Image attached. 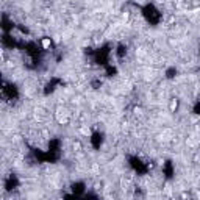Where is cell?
I'll list each match as a JSON object with an SVG mask.
<instances>
[{
    "label": "cell",
    "mask_w": 200,
    "mask_h": 200,
    "mask_svg": "<svg viewBox=\"0 0 200 200\" xmlns=\"http://www.w3.org/2000/svg\"><path fill=\"white\" fill-rule=\"evenodd\" d=\"M50 44H52V42H50V39H49V38L42 39V47H44V49H49V47H50Z\"/></svg>",
    "instance_id": "1"
}]
</instances>
